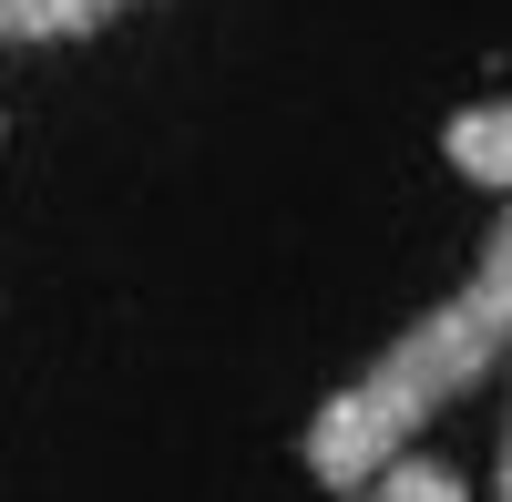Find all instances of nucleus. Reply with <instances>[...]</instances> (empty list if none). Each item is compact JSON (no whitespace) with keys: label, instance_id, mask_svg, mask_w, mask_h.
<instances>
[{"label":"nucleus","instance_id":"f257e3e1","mask_svg":"<svg viewBox=\"0 0 512 502\" xmlns=\"http://www.w3.org/2000/svg\"><path fill=\"white\" fill-rule=\"evenodd\" d=\"M502 359H512V195H502V216H492V236H482L472 277H461L441 308H420L400 339L359 369V380H338V390L308 410V431H297L308 482H318V492H359L369 472H390L441 410L472 400Z\"/></svg>","mask_w":512,"mask_h":502},{"label":"nucleus","instance_id":"f03ea898","mask_svg":"<svg viewBox=\"0 0 512 502\" xmlns=\"http://www.w3.org/2000/svg\"><path fill=\"white\" fill-rule=\"evenodd\" d=\"M441 164H451L461 185H482V195H512V93L461 103L441 123Z\"/></svg>","mask_w":512,"mask_h":502},{"label":"nucleus","instance_id":"7ed1b4c3","mask_svg":"<svg viewBox=\"0 0 512 502\" xmlns=\"http://www.w3.org/2000/svg\"><path fill=\"white\" fill-rule=\"evenodd\" d=\"M134 0H0V41H82V31H103V21H123Z\"/></svg>","mask_w":512,"mask_h":502},{"label":"nucleus","instance_id":"20e7f679","mask_svg":"<svg viewBox=\"0 0 512 502\" xmlns=\"http://www.w3.org/2000/svg\"><path fill=\"white\" fill-rule=\"evenodd\" d=\"M349 502H472V482H461L451 462H420V451H400L390 472H369Z\"/></svg>","mask_w":512,"mask_h":502},{"label":"nucleus","instance_id":"39448f33","mask_svg":"<svg viewBox=\"0 0 512 502\" xmlns=\"http://www.w3.org/2000/svg\"><path fill=\"white\" fill-rule=\"evenodd\" d=\"M492 502H512V421H502V462H492Z\"/></svg>","mask_w":512,"mask_h":502},{"label":"nucleus","instance_id":"423d86ee","mask_svg":"<svg viewBox=\"0 0 512 502\" xmlns=\"http://www.w3.org/2000/svg\"><path fill=\"white\" fill-rule=\"evenodd\" d=\"M0 154H11V113H0Z\"/></svg>","mask_w":512,"mask_h":502}]
</instances>
